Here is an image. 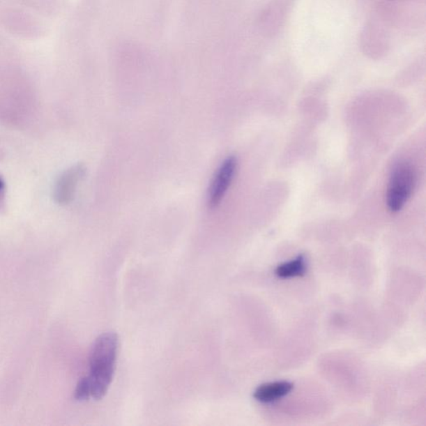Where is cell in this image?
I'll use <instances>...</instances> for the list:
<instances>
[{"label":"cell","instance_id":"277c9868","mask_svg":"<svg viewBox=\"0 0 426 426\" xmlns=\"http://www.w3.org/2000/svg\"><path fill=\"white\" fill-rule=\"evenodd\" d=\"M85 169L83 165H77L64 173L56 185L54 196L59 204H68L75 196L76 188L83 178Z\"/></svg>","mask_w":426,"mask_h":426},{"label":"cell","instance_id":"ba28073f","mask_svg":"<svg viewBox=\"0 0 426 426\" xmlns=\"http://www.w3.org/2000/svg\"><path fill=\"white\" fill-rule=\"evenodd\" d=\"M3 188V182L1 180H0V189H1Z\"/></svg>","mask_w":426,"mask_h":426},{"label":"cell","instance_id":"7a4b0ae2","mask_svg":"<svg viewBox=\"0 0 426 426\" xmlns=\"http://www.w3.org/2000/svg\"><path fill=\"white\" fill-rule=\"evenodd\" d=\"M416 183V171L411 163L406 161L397 163L391 170L386 204L390 212L397 213L412 195Z\"/></svg>","mask_w":426,"mask_h":426},{"label":"cell","instance_id":"52a82bcc","mask_svg":"<svg viewBox=\"0 0 426 426\" xmlns=\"http://www.w3.org/2000/svg\"><path fill=\"white\" fill-rule=\"evenodd\" d=\"M90 397H91V386H90L89 376H86L82 378L77 383L75 391V398L77 401L84 402L87 401Z\"/></svg>","mask_w":426,"mask_h":426},{"label":"cell","instance_id":"8992f818","mask_svg":"<svg viewBox=\"0 0 426 426\" xmlns=\"http://www.w3.org/2000/svg\"><path fill=\"white\" fill-rule=\"evenodd\" d=\"M307 271V264L303 255H300L295 260L285 262L277 266L276 275L280 278L301 277Z\"/></svg>","mask_w":426,"mask_h":426},{"label":"cell","instance_id":"6da1fadb","mask_svg":"<svg viewBox=\"0 0 426 426\" xmlns=\"http://www.w3.org/2000/svg\"><path fill=\"white\" fill-rule=\"evenodd\" d=\"M119 347V337L115 333H106L98 337L90 354L91 397H105L113 381Z\"/></svg>","mask_w":426,"mask_h":426},{"label":"cell","instance_id":"3957f363","mask_svg":"<svg viewBox=\"0 0 426 426\" xmlns=\"http://www.w3.org/2000/svg\"><path fill=\"white\" fill-rule=\"evenodd\" d=\"M236 167L238 160L234 156H231L219 167L209 188L208 202L210 208H216L221 204L234 178Z\"/></svg>","mask_w":426,"mask_h":426},{"label":"cell","instance_id":"5b68a950","mask_svg":"<svg viewBox=\"0 0 426 426\" xmlns=\"http://www.w3.org/2000/svg\"><path fill=\"white\" fill-rule=\"evenodd\" d=\"M294 389V384L289 381L266 383L257 387L253 397L257 401L264 403L272 402L289 394Z\"/></svg>","mask_w":426,"mask_h":426}]
</instances>
